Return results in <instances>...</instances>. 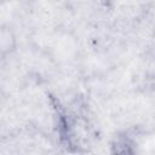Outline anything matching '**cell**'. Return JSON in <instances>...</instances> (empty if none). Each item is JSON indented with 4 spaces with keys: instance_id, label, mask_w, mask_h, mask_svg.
<instances>
[{
    "instance_id": "6da1fadb",
    "label": "cell",
    "mask_w": 155,
    "mask_h": 155,
    "mask_svg": "<svg viewBox=\"0 0 155 155\" xmlns=\"http://www.w3.org/2000/svg\"><path fill=\"white\" fill-rule=\"evenodd\" d=\"M111 155H137L134 143L126 136H117L111 143Z\"/></svg>"
}]
</instances>
